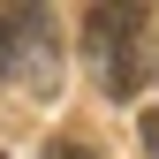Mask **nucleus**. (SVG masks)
<instances>
[{
  "label": "nucleus",
  "mask_w": 159,
  "mask_h": 159,
  "mask_svg": "<svg viewBox=\"0 0 159 159\" xmlns=\"http://www.w3.org/2000/svg\"><path fill=\"white\" fill-rule=\"evenodd\" d=\"M84 53H91V76L106 98H136V84H144V8H91Z\"/></svg>",
  "instance_id": "1"
},
{
  "label": "nucleus",
  "mask_w": 159,
  "mask_h": 159,
  "mask_svg": "<svg viewBox=\"0 0 159 159\" xmlns=\"http://www.w3.org/2000/svg\"><path fill=\"white\" fill-rule=\"evenodd\" d=\"M0 84H30V91L61 84V46L46 8H0Z\"/></svg>",
  "instance_id": "2"
},
{
  "label": "nucleus",
  "mask_w": 159,
  "mask_h": 159,
  "mask_svg": "<svg viewBox=\"0 0 159 159\" xmlns=\"http://www.w3.org/2000/svg\"><path fill=\"white\" fill-rule=\"evenodd\" d=\"M136 136H144V152H152V159H159V106H152V114H144V121H136Z\"/></svg>",
  "instance_id": "3"
},
{
  "label": "nucleus",
  "mask_w": 159,
  "mask_h": 159,
  "mask_svg": "<svg viewBox=\"0 0 159 159\" xmlns=\"http://www.w3.org/2000/svg\"><path fill=\"white\" fill-rule=\"evenodd\" d=\"M46 159H98V152H91V144H76V136H61V144H53Z\"/></svg>",
  "instance_id": "4"
}]
</instances>
